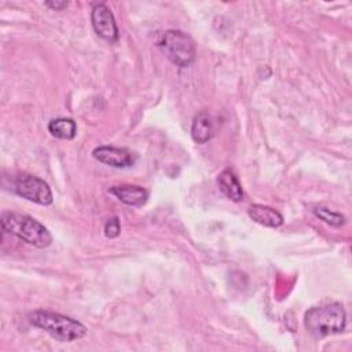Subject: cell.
I'll return each instance as SVG.
<instances>
[{
  "instance_id": "13",
  "label": "cell",
  "mask_w": 352,
  "mask_h": 352,
  "mask_svg": "<svg viewBox=\"0 0 352 352\" xmlns=\"http://www.w3.org/2000/svg\"><path fill=\"white\" fill-rule=\"evenodd\" d=\"M314 214L320 219L322 221H324L326 224L329 226H333V227H341L344 223H345V216L341 214V213H337V212H333L330 209H326V208H315L314 210Z\"/></svg>"
},
{
  "instance_id": "12",
  "label": "cell",
  "mask_w": 352,
  "mask_h": 352,
  "mask_svg": "<svg viewBox=\"0 0 352 352\" xmlns=\"http://www.w3.org/2000/svg\"><path fill=\"white\" fill-rule=\"evenodd\" d=\"M48 131L58 139L72 140L77 135V125L72 118H54L48 124Z\"/></svg>"
},
{
  "instance_id": "10",
  "label": "cell",
  "mask_w": 352,
  "mask_h": 352,
  "mask_svg": "<svg viewBox=\"0 0 352 352\" xmlns=\"http://www.w3.org/2000/svg\"><path fill=\"white\" fill-rule=\"evenodd\" d=\"M217 184L220 191L231 201L241 202L243 199V190L242 186L236 177V175L231 169H224L219 177Z\"/></svg>"
},
{
  "instance_id": "4",
  "label": "cell",
  "mask_w": 352,
  "mask_h": 352,
  "mask_svg": "<svg viewBox=\"0 0 352 352\" xmlns=\"http://www.w3.org/2000/svg\"><path fill=\"white\" fill-rule=\"evenodd\" d=\"M157 45L166 58L179 67H187L195 60V44L192 38L182 30H165L160 34Z\"/></svg>"
},
{
  "instance_id": "11",
  "label": "cell",
  "mask_w": 352,
  "mask_h": 352,
  "mask_svg": "<svg viewBox=\"0 0 352 352\" xmlns=\"http://www.w3.org/2000/svg\"><path fill=\"white\" fill-rule=\"evenodd\" d=\"M213 135V124L209 113L201 111L195 114L191 124V138L195 143L204 144L212 139Z\"/></svg>"
},
{
  "instance_id": "8",
  "label": "cell",
  "mask_w": 352,
  "mask_h": 352,
  "mask_svg": "<svg viewBox=\"0 0 352 352\" xmlns=\"http://www.w3.org/2000/svg\"><path fill=\"white\" fill-rule=\"evenodd\" d=\"M109 192L129 206H143L148 199V191L135 184H120L109 188Z\"/></svg>"
},
{
  "instance_id": "7",
  "label": "cell",
  "mask_w": 352,
  "mask_h": 352,
  "mask_svg": "<svg viewBox=\"0 0 352 352\" xmlns=\"http://www.w3.org/2000/svg\"><path fill=\"white\" fill-rule=\"evenodd\" d=\"M92 157L113 168H129L135 164V157L129 150L114 146H99L94 148Z\"/></svg>"
},
{
  "instance_id": "15",
  "label": "cell",
  "mask_w": 352,
  "mask_h": 352,
  "mask_svg": "<svg viewBox=\"0 0 352 352\" xmlns=\"http://www.w3.org/2000/svg\"><path fill=\"white\" fill-rule=\"evenodd\" d=\"M44 4H45L48 8L55 10V11H62V10H65V8L69 6L67 1H45Z\"/></svg>"
},
{
  "instance_id": "6",
  "label": "cell",
  "mask_w": 352,
  "mask_h": 352,
  "mask_svg": "<svg viewBox=\"0 0 352 352\" xmlns=\"http://www.w3.org/2000/svg\"><path fill=\"white\" fill-rule=\"evenodd\" d=\"M91 23L96 34L103 40L109 43L118 41V37H120L118 26L111 10L106 4L100 3L94 6L91 11Z\"/></svg>"
},
{
  "instance_id": "5",
  "label": "cell",
  "mask_w": 352,
  "mask_h": 352,
  "mask_svg": "<svg viewBox=\"0 0 352 352\" xmlns=\"http://www.w3.org/2000/svg\"><path fill=\"white\" fill-rule=\"evenodd\" d=\"M14 191L19 197L44 206L54 201L48 183L33 175H19L14 182Z\"/></svg>"
},
{
  "instance_id": "1",
  "label": "cell",
  "mask_w": 352,
  "mask_h": 352,
  "mask_svg": "<svg viewBox=\"0 0 352 352\" xmlns=\"http://www.w3.org/2000/svg\"><path fill=\"white\" fill-rule=\"evenodd\" d=\"M304 326L315 338L338 334L346 326L345 309L337 301L315 305L304 314Z\"/></svg>"
},
{
  "instance_id": "9",
  "label": "cell",
  "mask_w": 352,
  "mask_h": 352,
  "mask_svg": "<svg viewBox=\"0 0 352 352\" xmlns=\"http://www.w3.org/2000/svg\"><path fill=\"white\" fill-rule=\"evenodd\" d=\"M248 214L253 221L264 227L278 228L283 224V216L271 206L254 204L248 209Z\"/></svg>"
},
{
  "instance_id": "14",
  "label": "cell",
  "mask_w": 352,
  "mask_h": 352,
  "mask_svg": "<svg viewBox=\"0 0 352 352\" xmlns=\"http://www.w3.org/2000/svg\"><path fill=\"white\" fill-rule=\"evenodd\" d=\"M120 231H121V227H120V220L117 216H113L110 217L106 224H104V235L107 238H117L120 235Z\"/></svg>"
},
{
  "instance_id": "2",
  "label": "cell",
  "mask_w": 352,
  "mask_h": 352,
  "mask_svg": "<svg viewBox=\"0 0 352 352\" xmlns=\"http://www.w3.org/2000/svg\"><path fill=\"white\" fill-rule=\"evenodd\" d=\"M28 319L34 327L44 330L62 342L77 341L87 336V327L81 322L58 312L36 309L28 315Z\"/></svg>"
},
{
  "instance_id": "3",
  "label": "cell",
  "mask_w": 352,
  "mask_h": 352,
  "mask_svg": "<svg viewBox=\"0 0 352 352\" xmlns=\"http://www.w3.org/2000/svg\"><path fill=\"white\" fill-rule=\"evenodd\" d=\"M0 221L4 232L12 234L23 242L33 245L34 248L44 249L52 243V235L47 230V227H44L40 221L28 214L16 212H3Z\"/></svg>"
}]
</instances>
